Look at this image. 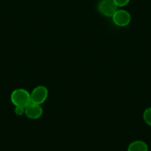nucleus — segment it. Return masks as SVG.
Returning <instances> with one entry per match:
<instances>
[{
  "label": "nucleus",
  "instance_id": "f257e3e1",
  "mask_svg": "<svg viewBox=\"0 0 151 151\" xmlns=\"http://www.w3.org/2000/svg\"><path fill=\"white\" fill-rule=\"evenodd\" d=\"M10 100L15 106L25 108L31 103L30 94L24 88H16L11 93Z\"/></svg>",
  "mask_w": 151,
  "mask_h": 151
},
{
  "label": "nucleus",
  "instance_id": "f03ea898",
  "mask_svg": "<svg viewBox=\"0 0 151 151\" xmlns=\"http://www.w3.org/2000/svg\"><path fill=\"white\" fill-rule=\"evenodd\" d=\"M30 94L31 103L41 105L45 102L48 96V90L44 86H38L33 89Z\"/></svg>",
  "mask_w": 151,
  "mask_h": 151
},
{
  "label": "nucleus",
  "instance_id": "7ed1b4c3",
  "mask_svg": "<svg viewBox=\"0 0 151 151\" xmlns=\"http://www.w3.org/2000/svg\"><path fill=\"white\" fill-rule=\"evenodd\" d=\"M117 7L113 0H101L98 4L99 11L107 17H112L117 10Z\"/></svg>",
  "mask_w": 151,
  "mask_h": 151
},
{
  "label": "nucleus",
  "instance_id": "20e7f679",
  "mask_svg": "<svg viewBox=\"0 0 151 151\" xmlns=\"http://www.w3.org/2000/svg\"><path fill=\"white\" fill-rule=\"evenodd\" d=\"M113 22L116 26L125 27L130 23L131 16L125 10H117L112 16Z\"/></svg>",
  "mask_w": 151,
  "mask_h": 151
},
{
  "label": "nucleus",
  "instance_id": "39448f33",
  "mask_svg": "<svg viewBox=\"0 0 151 151\" xmlns=\"http://www.w3.org/2000/svg\"><path fill=\"white\" fill-rule=\"evenodd\" d=\"M25 114L29 119H37L43 114V109L40 105L30 103L25 108Z\"/></svg>",
  "mask_w": 151,
  "mask_h": 151
},
{
  "label": "nucleus",
  "instance_id": "423d86ee",
  "mask_svg": "<svg viewBox=\"0 0 151 151\" xmlns=\"http://www.w3.org/2000/svg\"><path fill=\"white\" fill-rule=\"evenodd\" d=\"M127 151H148V146L144 142L137 140L129 145Z\"/></svg>",
  "mask_w": 151,
  "mask_h": 151
},
{
  "label": "nucleus",
  "instance_id": "0eeeda50",
  "mask_svg": "<svg viewBox=\"0 0 151 151\" xmlns=\"http://www.w3.org/2000/svg\"><path fill=\"white\" fill-rule=\"evenodd\" d=\"M143 119L145 123L151 127V107L145 109L143 113Z\"/></svg>",
  "mask_w": 151,
  "mask_h": 151
},
{
  "label": "nucleus",
  "instance_id": "6e6552de",
  "mask_svg": "<svg viewBox=\"0 0 151 151\" xmlns=\"http://www.w3.org/2000/svg\"><path fill=\"white\" fill-rule=\"evenodd\" d=\"M117 7H124L129 3L130 0H113Z\"/></svg>",
  "mask_w": 151,
  "mask_h": 151
},
{
  "label": "nucleus",
  "instance_id": "1a4fd4ad",
  "mask_svg": "<svg viewBox=\"0 0 151 151\" xmlns=\"http://www.w3.org/2000/svg\"><path fill=\"white\" fill-rule=\"evenodd\" d=\"M15 114L18 116H22L25 114V108L21 106H15Z\"/></svg>",
  "mask_w": 151,
  "mask_h": 151
}]
</instances>
